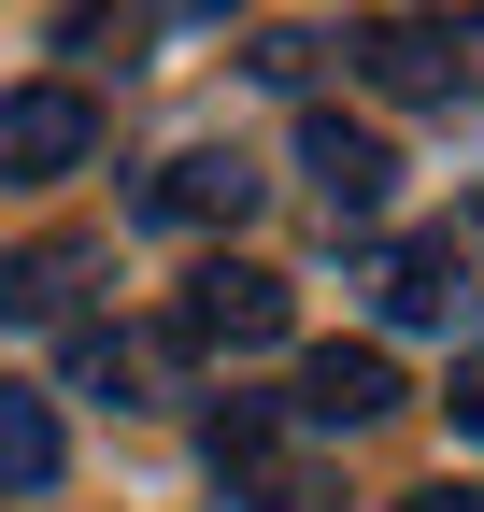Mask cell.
<instances>
[{"instance_id":"7a4b0ae2","label":"cell","mask_w":484,"mask_h":512,"mask_svg":"<svg viewBox=\"0 0 484 512\" xmlns=\"http://www.w3.org/2000/svg\"><path fill=\"white\" fill-rule=\"evenodd\" d=\"M171 328L214 342V356H257V342H285V328H299V285L271 271V256H200L186 299H171Z\"/></svg>"},{"instance_id":"5bb4252c","label":"cell","mask_w":484,"mask_h":512,"mask_svg":"<svg viewBox=\"0 0 484 512\" xmlns=\"http://www.w3.org/2000/svg\"><path fill=\"white\" fill-rule=\"evenodd\" d=\"M399 512H484V484H413Z\"/></svg>"},{"instance_id":"30bf717a","label":"cell","mask_w":484,"mask_h":512,"mask_svg":"<svg viewBox=\"0 0 484 512\" xmlns=\"http://www.w3.org/2000/svg\"><path fill=\"white\" fill-rule=\"evenodd\" d=\"M57 456H72V441H57V413L29 399V384H0V498H43Z\"/></svg>"},{"instance_id":"6da1fadb","label":"cell","mask_w":484,"mask_h":512,"mask_svg":"<svg viewBox=\"0 0 484 512\" xmlns=\"http://www.w3.org/2000/svg\"><path fill=\"white\" fill-rule=\"evenodd\" d=\"M356 72H371L385 100H413V114H456V100H484V29H456V15H371L356 29Z\"/></svg>"},{"instance_id":"277c9868","label":"cell","mask_w":484,"mask_h":512,"mask_svg":"<svg viewBox=\"0 0 484 512\" xmlns=\"http://www.w3.org/2000/svg\"><path fill=\"white\" fill-rule=\"evenodd\" d=\"M257 214V157L242 143H186L143 171V228H242Z\"/></svg>"},{"instance_id":"4fadbf2b","label":"cell","mask_w":484,"mask_h":512,"mask_svg":"<svg viewBox=\"0 0 484 512\" xmlns=\"http://www.w3.org/2000/svg\"><path fill=\"white\" fill-rule=\"evenodd\" d=\"M456 427H470V441H484V342H470V356H456Z\"/></svg>"},{"instance_id":"8fae6325","label":"cell","mask_w":484,"mask_h":512,"mask_svg":"<svg viewBox=\"0 0 484 512\" xmlns=\"http://www.w3.org/2000/svg\"><path fill=\"white\" fill-rule=\"evenodd\" d=\"M143 0H72V15H57V57H86V72H143Z\"/></svg>"},{"instance_id":"ba28073f","label":"cell","mask_w":484,"mask_h":512,"mask_svg":"<svg viewBox=\"0 0 484 512\" xmlns=\"http://www.w3.org/2000/svg\"><path fill=\"white\" fill-rule=\"evenodd\" d=\"M100 256H114V242H86V228H57V242H29V256H0V313H15V328H57V313L100 285Z\"/></svg>"},{"instance_id":"9c48e42d","label":"cell","mask_w":484,"mask_h":512,"mask_svg":"<svg viewBox=\"0 0 484 512\" xmlns=\"http://www.w3.org/2000/svg\"><path fill=\"white\" fill-rule=\"evenodd\" d=\"M171 356H186V328H72V384H86V399H114V413L157 399Z\"/></svg>"},{"instance_id":"3957f363","label":"cell","mask_w":484,"mask_h":512,"mask_svg":"<svg viewBox=\"0 0 484 512\" xmlns=\"http://www.w3.org/2000/svg\"><path fill=\"white\" fill-rule=\"evenodd\" d=\"M86 157H100L86 86H0V185H72Z\"/></svg>"},{"instance_id":"5b68a950","label":"cell","mask_w":484,"mask_h":512,"mask_svg":"<svg viewBox=\"0 0 484 512\" xmlns=\"http://www.w3.org/2000/svg\"><path fill=\"white\" fill-rule=\"evenodd\" d=\"M399 399H413V384H399V356H385V342H314L285 413H299V427H385Z\"/></svg>"},{"instance_id":"8992f818","label":"cell","mask_w":484,"mask_h":512,"mask_svg":"<svg viewBox=\"0 0 484 512\" xmlns=\"http://www.w3.org/2000/svg\"><path fill=\"white\" fill-rule=\"evenodd\" d=\"M371 299H385V328H470V242L456 228H428V242H399L385 271H371Z\"/></svg>"},{"instance_id":"9a60e30c","label":"cell","mask_w":484,"mask_h":512,"mask_svg":"<svg viewBox=\"0 0 484 512\" xmlns=\"http://www.w3.org/2000/svg\"><path fill=\"white\" fill-rule=\"evenodd\" d=\"M143 15H228V0H143Z\"/></svg>"},{"instance_id":"52a82bcc","label":"cell","mask_w":484,"mask_h":512,"mask_svg":"<svg viewBox=\"0 0 484 512\" xmlns=\"http://www.w3.org/2000/svg\"><path fill=\"white\" fill-rule=\"evenodd\" d=\"M299 171H314L328 214H385V185H399L385 128H356V114H299Z\"/></svg>"},{"instance_id":"7c38bea8","label":"cell","mask_w":484,"mask_h":512,"mask_svg":"<svg viewBox=\"0 0 484 512\" xmlns=\"http://www.w3.org/2000/svg\"><path fill=\"white\" fill-rule=\"evenodd\" d=\"M214 470H228V484L271 470V399H228V413H214Z\"/></svg>"}]
</instances>
